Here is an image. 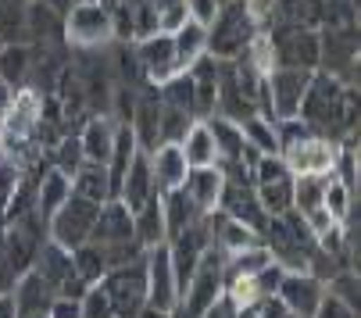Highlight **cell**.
<instances>
[{
	"instance_id": "obj_7",
	"label": "cell",
	"mask_w": 361,
	"mask_h": 318,
	"mask_svg": "<svg viewBox=\"0 0 361 318\" xmlns=\"http://www.w3.org/2000/svg\"><path fill=\"white\" fill-rule=\"evenodd\" d=\"M97 211L100 204L93 200H82V197H68L54 215L47 219V236L54 240L58 247L65 250H75L82 243H90V233H93V222H97Z\"/></svg>"
},
{
	"instance_id": "obj_56",
	"label": "cell",
	"mask_w": 361,
	"mask_h": 318,
	"mask_svg": "<svg viewBox=\"0 0 361 318\" xmlns=\"http://www.w3.org/2000/svg\"><path fill=\"white\" fill-rule=\"evenodd\" d=\"M172 318H190V314H183V311H179V307H176V311H172Z\"/></svg>"
},
{
	"instance_id": "obj_1",
	"label": "cell",
	"mask_w": 361,
	"mask_h": 318,
	"mask_svg": "<svg viewBox=\"0 0 361 318\" xmlns=\"http://www.w3.org/2000/svg\"><path fill=\"white\" fill-rule=\"evenodd\" d=\"M297 118L319 140H329V143L354 140V129H357V90L343 86L340 79H333L326 72H312V82H307V90H304Z\"/></svg>"
},
{
	"instance_id": "obj_47",
	"label": "cell",
	"mask_w": 361,
	"mask_h": 318,
	"mask_svg": "<svg viewBox=\"0 0 361 318\" xmlns=\"http://www.w3.org/2000/svg\"><path fill=\"white\" fill-rule=\"evenodd\" d=\"M86 290H90V283H86L82 276H75V272H72V276H68V279H65V283L58 286V297H68V300H82V293H86Z\"/></svg>"
},
{
	"instance_id": "obj_38",
	"label": "cell",
	"mask_w": 361,
	"mask_h": 318,
	"mask_svg": "<svg viewBox=\"0 0 361 318\" xmlns=\"http://www.w3.org/2000/svg\"><path fill=\"white\" fill-rule=\"evenodd\" d=\"M79 311H82V318H115L111 297H108V290L100 286V283H93V286L82 293V300H79Z\"/></svg>"
},
{
	"instance_id": "obj_8",
	"label": "cell",
	"mask_w": 361,
	"mask_h": 318,
	"mask_svg": "<svg viewBox=\"0 0 361 318\" xmlns=\"http://www.w3.org/2000/svg\"><path fill=\"white\" fill-rule=\"evenodd\" d=\"M100 286L108 290L115 318H136L147 307V254L133 264H122V269H111Z\"/></svg>"
},
{
	"instance_id": "obj_2",
	"label": "cell",
	"mask_w": 361,
	"mask_h": 318,
	"mask_svg": "<svg viewBox=\"0 0 361 318\" xmlns=\"http://www.w3.org/2000/svg\"><path fill=\"white\" fill-rule=\"evenodd\" d=\"M208 29V39H204V54L215 61H236L243 58L250 43L257 39V25L247 15L243 0H233V4H222L219 15L204 25Z\"/></svg>"
},
{
	"instance_id": "obj_22",
	"label": "cell",
	"mask_w": 361,
	"mask_h": 318,
	"mask_svg": "<svg viewBox=\"0 0 361 318\" xmlns=\"http://www.w3.org/2000/svg\"><path fill=\"white\" fill-rule=\"evenodd\" d=\"M32 272L58 293V286L75 272L72 269V250H65V247H58L54 240H47L43 247H39V254H36V261H32Z\"/></svg>"
},
{
	"instance_id": "obj_44",
	"label": "cell",
	"mask_w": 361,
	"mask_h": 318,
	"mask_svg": "<svg viewBox=\"0 0 361 318\" xmlns=\"http://www.w3.org/2000/svg\"><path fill=\"white\" fill-rule=\"evenodd\" d=\"M312 318H357V311L347 307L343 300H336L333 293H322V300H319V307H315Z\"/></svg>"
},
{
	"instance_id": "obj_13",
	"label": "cell",
	"mask_w": 361,
	"mask_h": 318,
	"mask_svg": "<svg viewBox=\"0 0 361 318\" xmlns=\"http://www.w3.org/2000/svg\"><path fill=\"white\" fill-rule=\"evenodd\" d=\"M333 154H336V143L319 140V136H307L304 143L290 147V150L279 154V157L290 165L293 176H329V169H333Z\"/></svg>"
},
{
	"instance_id": "obj_37",
	"label": "cell",
	"mask_w": 361,
	"mask_h": 318,
	"mask_svg": "<svg viewBox=\"0 0 361 318\" xmlns=\"http://www.w3.org/2000/svg\"><path fill=\"white\" fill-rule=\"evenodd\" d=\"M193 115L190 111H179V108H169V104H161V122H158V147L161 143H183L186 133L193 129Z\"/></svg>"
},
{
	"instance_id": "obj_34",
	"label": "cell",
	"mask_w": 361,
	"mask_h": 318,
	"mask_svg": "<svg viewBox=\"0 0 361 318\" xmlns=\"http://www.w3.org/2000/svg\"><path fill=\"white\" fill-rule=\"evenodd\" d=\"M25 11L29 0H0V43H25Z\"/></svg>"
},
{
	"instance_id": "obj_6",
	"label": "cell",
	"mask_w": 361,
	"mask_h": 318,
	"mask_svg": "<svg viewBox=\"0 0 361 318\" xmlns=\"http://www.w3.org/2000/svg\"><path fill=\"white\" fill-rule=\"evenodd\" d=\"M219 297H226V276H222V250L208 247V254L200 257L197 272L190 276L183 297H179V311L190 318H200Z\"/></svg>"
},
{
	"instance_id": "obj_17",
	"label": "cell",
	"mask_w": 361,
	"mask_h": 318,
	"mask_svg": "<svg viewBox=\"0 0 361 318\" xmlns=\"http://www.w3.org/2000/svg\"><path fill=\"white\" fill-rule=\"evenodd\" d=\"M147 157H150V176H154V190H158V197L169 193V190H179V186H183L190 165H186V157H183V150H179L176 143L154 147Z\"/></svg>"
},
{
	"instance_id": "obj_24",
	"label": "cell",
	"mask_w": 361,
	"mask_h": 318,
	"mask_svg": "<svg viewBox=\"0 0 361 318\" xmlns=\"http://www.w3.org/2000/svg\"><path fill=\"white\" fill-rule=\"evenodd\" d=\"M72 193L82 197V200H93V204L111 200L115 190H111L108 165H104V161H82V169L72 176Z\"/></svg>"
},
{
	"instance_id": "obj_30",
	"label": "cell",
	"mask_w": 361,
	"mask_h": 318,
	"mask_svg": "<svg viewBox=\"0 0 361 318\" xmlns=\"http://www.w3.org/2000/svg\"><path fill=\"white\" fill-rule=\"evenodd\" d=\"M204 39H208V29L200 22L186 18L176 32H172V43H176V58H179V68H190L200 54H204Z\"/></svg>"
},
{
	"instance_id": "obj_4",
	"label": "cell",
	"mask_w": 361,
	"mask_h": 318,
	"mask_svg": "<svg viewBox=\"0 0 361 318\" xmlns=\"http://www.w3.org/2000/svg\"><path fill=\"white\" fill-rule=\"evenodd\" d=\"M115 43L111 11L100 0H75L65 15V47L68 50H100Z\"/></svg>"
},
{
	"instance_id": "obj_29",
	"label": "cell",
	"mask_w": 361,
	"mask_h": 318,
	"mask_svg": "<svg viewBox=\"0 0 361 318\" xmlns=\"http://www.w3.org/2000/svg\"><path fill=\"white\" fill-rule=\"evenodd\" d=\"M326 179H329V176H293V211H297L300 219L322 211Z\"/></svg>"
},
{
	"instance_id": "obj_20",
	"label": "cell",
	"mask_w": 361,
	"mask_h": 318,
	"mask_svg": "<svg viewBox=\"0 0 361 318\" xmlns=\"http://www.w3.org/2000/svg\"><path fill=\"white\" fill-rule=\"evenodd\" d=\"M115 133H118V122L111 115H90L79 129V143H82L86 161H104L108 165V154L115 147Z\"/></svg>"
},
{
	"instance_id": "obj_35",
	"label": "cell",
	"mask_w": 361,
	"mask_h": 318,
	"mask_svg": "<svg viewBox=\"0 0 361 318\" xmlns=\"http://www.w3.org/2000/svg\"><path fill=\"white\" fill-rule=\"evenodd\" d=\"M158 97L161 104H169V108H179V111H190L197 118V97H193V79L186 72H176L172 79H165L158 86Z\"/></svg>"
},
{
	"instance_id": "obj_14",
	"label": "cell",
	"mask_w": 361,
	"mask_h": 318,
	"mask_svg": "<svg viewBox=\"0 0 361 318\" xmlns=\"http://www.w3.org/2000/svg\"><path fill=\"white\" fill-rule=\"evenodd\" d=\"M126 240H133V211H129L118 197H111V200L100 204V211H97L90 243L111 247V243H126Z\"/></svg>"
},
{
	"instance_id": "obj_18",
	"label": "cell",
	"mask_w": 361,
	"mask_h": 318,
	"mask_svg": "<svg viewBox=\"0 0 361 318\" xmlns=\"http://www.w3.org/2000/svg\"><path fill=\"white\" fill-rule=\"evenodd\" d=\"M150 197H158V190H154V176H150V157L140 150L133 161H129L122 183H118V200H122L129 211H136V207H143Z\"/></svg>"
},
{
	"instance_id": "obj_31",
	"label": "cell",
	"mask_w": 361,
	"mask_h": 318,
	"mask_svg": "<svg viewBox=\"0 0 361 318\" xmlns=\"http://www.w3.org/2000/svg\"><path fill=\"white\" fill-rule=\"evenodd\" d=\"M254 190H257V200H262L269 219H279L286 211H293V176H283L276 183H262Z\"/></svg>"
},
{
	"instance_id": "obj_45",
	"label": "cell",
	"mask_w": 361,
	"mask_h": 318,
	"mask_svg": "<svg viewBox=\"0 0 361 318\" xmlns=\"http://www.w3.org/2000/svg\"><path fill=\"white\" fill-rule=\"evenodd\" d=\"M215 15H219V4H215V0H186V18H193V22H200V25H208Z\"/></svg>"
},
{
	"instance_id": "obj_46",
	"label": "cell",
	"mask_w": 361,
	"mask_h": 318,
	"mask_svg": "<svg viewBox=\"0 0 361 318\" xmlns=\"http://www.w3.org/2000/svg\"><path fill=\"white\" fill-rule=\"evenodd\" d=\"M257 314H262V318H293V314H290V307H286L276 293L257 300Z\"/></svg>"
},
{
	"instance_id": "obj_48",
	"label": "cell",
	"mask_w": 361,
	"mask_h": 318,
	"mask_svg": "<svg viewBox=\"0 0 361 318\" xmlns=\"http://www.w3.org/2000/svg\"><path fill=\"white\" fill-rule=\"evenodd\" d=\"M47 318H82V311H79V300H68V297H58L54 304H50V311H47Z\"/></svg>"
},
{
	"instance_id": "obj_32",
	"label": "cell",
	"mask_w": 361,
	"mask_h": 318,
	"mask_svg": "<svg viewBox=\"0 0 361 318\" xmlns=\"http://www.w3.org/2000/svg\"><path fill=\"white\" fill-rule=\"evenodd\" d=\"M72 269H75V276H82L90 286L100 283V279L111 272V269H108V254H104V247H97V243H82V247L72 250Z\"/></svg>"
},
{
	"instance_id": "obj_16",
	"label": "cell",
	"mask_w": 361,
	"mask_h": 318,
	"mask_svg": "<svg viewBox=\"0 0 361 318\" xmlns=\"http://www.w3.org/2000/svg\"><path fill=\"white\" fill-rule=\"evenodd\" d=\"M54 300H58V293L50 290V286H47L32 269H29L25 276H18V279H15V286H11V304H15V314H18V318L47 314Z\"/></svg>"
},
{
	"instance_id": "obj_12",
	"label": "cell",
	"mask_w": 361,
	"mask_h": 318,
	"mask_svg": "<svg viewBox=\"0 0 361 318\" xmlns=\"http://www.w3.org/2000/svg\"><path fill=\"white\" fill-rule=\"evenodd\" d=\"M322 293H326V286L315 276H307V272H286L279 290H276V297L290 307L293 318H312L319 300H322Z\"/></svg>"
},
{
	"instance_id": "obj_57",
	"label": "cell",
	"mask_w": 361,
	"mask_h": 318,
	"mask_svg": "<svg viewBox=\"0 0 361 318\" xmlns=\"http://www.w3.org/2000/svg\"><path fill=\"white\" fill-rule=\"evenodd\" d=\"M215 4H219V8H222V4H233V0H215Z\"/></svg>"
},
{
	"instance_id": "obj_40",
	"label": "cell",
	"mask_w": 361,
	"mask_h": 318,
	"mask_svg": "<svg viewBox=\"0 0 361 318\" xmlns=\"http://www.w3.org/2000/svg\"><path fill=\"white\" fill-rule=\"evenodd\" d=\"M326 293H333L336 300H343L347 307H354V311H357V300H361V293H357V272H354V269L336 272V276L326 283Z\"/></svg>"
},
{
	"instance_id": "obj_51",
	"label": "cell",
	"mask_w": 361,
	"mask_h": 318,
	"mask_svg": "<svg viewBox=\"0 0 361 318\" xmlns=\"http://www.w3.org/2000/svg\"><path fill=\"white\" fill-rule=\"evenodd\" d=\"M11 104H15V93H11L4 82H0V129H4V115L11 111Z\"/></svg>"
},
{
	"instance_id": "obj_42",
	"label": "cell",
	"mask_w": 361,
	"mask_h": 318,
	"mask_svg": "<svg viewBox=\"0 0 361 318\" xmlns=\"http://www.w3.org/2000/svg\"><path fill=\"white\" fill-rule=\"evenodd\" d=\"M307 136H312V129H307L300 118H279L276 122V140H279V154H286L290 147L304 143Z\"/></svg>"
},
{
	"instance_id": "obj_27",
	"label": "cell",
	"mask_w": 361,
	"mask_h": 318,
	"mask_svg": "<svg viewBox=\"0 0 361 318\" xmlns=\"http://www.w3.org/2000/svg\"><path fill=\"white\" fill-rule=\"evenodd\" d=\"M204 126H208V133H212V143H215L219 161H240V150H243V133H240V126L229 122V118H219V115H208V118H204Z\"/></svg>"
},
{
	"instance_id": "obj_15",
	"label": "cell",
	"mask_w": 361,
	"mask_h": 318,
	"mask_svg": "<svg viewBox=\"0 0 361 318\" xmlns=\"http://www.w3.org/2000/svg\"><path fill=\"white\" fill-rule=\"evenodd\" d=\"M25 43L29 47H65V18L43 0H29L25 11Z\"/></svg>"
},
{
	"instance_id": "obj_19",
	"label": "cell",
	"mask_w": 361,
	"mask_h": 318,
	"mask_svg": "<svg viewBox=\"0 0 361 318\" xmlns=\"http://www.w3.org/2000/svg\"><path fill=\"white\" fill-rule=\"evenodd\" d=\"M183 190L197 204L200 215L215 211L219 207V193H222V169H219V161L215 165H204V169H190L186 179H183Z\"/></svg>"
},
{
	"instance_id": "obj_49",
	"label": "cell",
	"mask_w": 361,
	"mask_h": 318,
	"mask_svg": "<svg viewBox=\"0 0 361 318\" xmlns=\"http://www.w3.org/2000/svg\"><path fill=\"white\" fill-rule=\"evenodd\" d=\"M15 269H11V261H8V254H4V247H0V297H8L11 293V286H15Z\"/></svg>"
},
{
	"instance_id": "obj_53",
	"label": "cell",
	"mask_w": 361,
	"mask_h": 318,
	"mask_svg": "<svg viewBox=\"0 0 361 318\" xmlns=\"http://www.w3.org/2000/svg\"><path fill=\"white\" fill-rule=\"evenodd\" d=\"M236 318H262V314H257V300L254 304H240L236 307Z\"/></svg>"
},
{
	"instance_id": "obj_41",
	"label": "cell",
	"mask_w": 361,
	"mask_h": 318,
	"mask_svg": "<svg viewBox=\"0 0 361 318\" xmlns=\"http://www.w3.org/2000/svg\"><path fill=\"white\" fill-rule=\"evenodd\" d=\"M283 276H286V269H279L276 261H269L262 272H254V276H250V290H254V297H257V300H262V297H272V293L279 290Z\"/></svg>"
},
{
	"instance_id": "obj_26",
	"label": "cell",
	"mask_w": 361,
	"mask_h": 318,
	"mask_svg": "<svg viewBox=\"0 0 361 318\" xmlns=\"http://www.w3.org/2000/svg\"><path fill=\"white\" fill-rule=\"evenodd\" d=\"M72 197V179L68 176H61L58 169H47L43 176H39V183H36V211L43 219H50L54 211L65 204Z\"/></svg>"
},
{
	"instance_id": "obj_43",
	"label": "cell",
	"mask_w": 361,
	"mask_h": 318,
	"mask_svg": "<svg viewBox=\"0 0 361 318\" xmlns=\"http://www.w3.org/2000/svg\"><path fill=\"white\" fill-rule=\"evenodd\" d=\"M104 254H108V269H122V264L140 261V257L147 254V247H140L136 240H126V243H111V247H104Z\"/></svg>"
},
{
	"instance_id": "obj_9",
	"label": "cell",
	"mask_w": 361,
	"mask_h": 318,
	"mask_svg": "<svg viewBox=\"0 0 361 318\" xmlns=\"http://www.w3.org/2000/svg\"><path fill=\"white\" fill-rule=\"evenodd\" d=\"M319 72L340 79L343 86H354V72H357V32H354V25L319 32Z\"/></svg>"
},
{
	"instance_id": "obj_11",
	"label": "cell",
	"mask_w": 361,
	"mask_h": 318,
	"mask_svg": "<svg viewBox=\"0 0 361 318\" xmlns=\"http://www.w3.org/2000/svg\"><path fill=\"white\" fill-rule=\"evenodd\" d=\"M147 307L158 311H176L179 307V290L169 261V243L147 250Z\"/></svg>"
},
{
	"instance_id": "obj_10",
	"label": "cell",
	"mask_w": 361,
	"mask_h": 318,
	"mask_svg": "<svg viewBox=\"0 0 361 318\" xmlns=\"http://www.w3.org/2000/svg\"><path fill=\"white\" fill-rule=\"evenodd\" d=\"M136 58H140V68H143V79L150 86H161L165 79H172L179 68V58H176V43H172V32H154L147 39H136Z\"/></svg>"
},
{
	"instance_id": "obj_36",
	"label": "cell",
	"mask_w": 361,
	"mask_h": 318,
	"mask_svg": "<svg viewBox=\"0 0 361 318\" xmlns=\"http://www.w3.org/2000/svg\"><path fill=\"white\" fill-rule=\"evenodd\" d=\"M243 143H250L254 150L262 154H279V140H276V122L262 118V115H250L247 122H240Z\"/></svg>"
},
{
	"instance_id": "obj_55",
	"label": "cell",
	"mask_w": 361,
	"mask_h": 318,
	"mask_svg": "<svg viewBox=\"0 0 361 318\" xmlns=\"http://www.w3.org/2000/svg\"><path fill=\"white\" fill-rule=\"evenodd\" d=\"M136 318H172V311H158V307H143Z\"/></svg>"
},
{
	"instance_id": "obj_5",
	"label": "cell",
	"mask_w": 361,
	"mask_h": 318,
	"mask_svg": "<svg viewBox=\"0 0 361 318\" xmlns=\"http://www.w3.org/2000/svg\"><path fill=\"white\" fill-rule=\"evenodd\" d=\"M47 240H50L47 236V219L39 215V211H29V215L11 219V222H0V247H4L15 276H25L32 269V261H36V254Z\"/></svg>"
},
{
	"instance_id": "obj_39",
	"label": "cell",
	"mask_w": 361,
	"mask_h": 318,
	"mask_svg": "<svg viewBox=\"0 0 361 318\" xmlns=\"http://www.w3.org/2000/svg\"><path fill=\"white\" fill-rule=\"evenodd\" d=\"M158 15V25L161 32H176L183 22H186V0H147Z\"/></svg>"
},
{
	"instance_id": "obj_33",
	"label": "cell",
	"mask_w": 361,
	"mask_h": 318,
	"mask_svg": "<svg viewBox=\"0 0 361 318\" xmlns=\"http://www.w3.org/2000/svg\"><path fill=\"white\" fill-rule=\"evenodd\" d=\"M86 161V154H82V143H79V133H65L54 147H50V169H58L61 176H75Z\"/></svg>"
},
{
	"instance_id": "obj_50",
	"label": "cell",
	"mask_w": 361,
	"mask_h": 318,
	"mask_svg": "<svg viewBox=\"0 0 361 318\" xmlns=\"http://www.w3.org/2000/svg\"><path fill=\"white\" fill-rule=\"evenodd\" d=\"M200 318H236V304L229 300V297H219L208 311H204Z\"/></svg>"
},
{
	"instance_id": "obj_21",
	"label": "cell",
	"mask_w": 361,
	"mask_h": 318,
	"mask_svg": "<svg viewBox=\"0 0 361 318\" xmlns=\"http://www.w3.org/2000/svg\"><path fill=\"white\" fill-rule=\"evenodd\" d=\"M133 240L140 247H161L169 243V233H165V215H161V197H150L143 207L133 211Z\"/></svg>"
},
{
	"instance_id": "obj_23",
	"label": "cell",
	"mask_w": 361,
	"mask_h": 318,
	"mask_svg": "<svg viewBox=\"0 0 361 318\" xmlns=\"http://www.w3.org/2000/svg\"><path fill=\"white\" fill-rule=\"evenodd\" d=\"M29 68H32V47L29 43H11V47L0 50V82H4L15 97L25 93Z\"/></svg>"
},
{
	"instance_id": "obj_3",
	"label": "cell",
	"mask_w": 361,
	"mask_h": 318,
	"mask_svg": "<svg viewBox=\"0 0 361 318\" xmlns=\"http://www.w3.org/2000/svg\"><path fill=\"white\" fill-rule=\"evenodd\" d=\"M272 68H300V72H319V32L300 22H276L265 29ZM269 68V72H272Z\"/></svg>"
},
{
	"instance_id": "obj_28",
	"label": "cell",
	"mask_w": 361,
	"mask_h": 318,
	"mask_svg": "<svg viewBox=\"0 0 361 318\" xmlns=\"http://www.w3.org/2000/svg\"><path fill=\"white\" fill-rule=\"evenodd\" d=\"M183 157H186V165L190 169H204V165H215L219 161V154H215V143H212V133L204 122H193V129L186 133V140L179 143Z\"/></svg>"
},
{
	"instance_id": "obj_25",
	"label": "cell",
	"mask_w": 361,
	"mask_h": 318,
	"mask_svg": "<svg viewBox=\"0 0 361 318\" xmlns=\"http://www.w3.org/2000/svg\"><path fill=\"white\" fill-rule=\"evenodd\" d=\"M161 215H165V233H169V240H172V236H179L186 226H193V222L200 219V211H197V204L186 197V190L179 186V190L161 193Z\"/></svg>"
},
{
	"instance_id": "obj_54",
	"label": "cell",
	"mask_w": 361,
	"mask_h": 318,
	"mask_svg": "<svg viewBox=\"0 0 361 318\" xmlns=\"http://www.w3.org/2000/svg\"><path fill=\"white\" fill-rule=\"evenodd\" d=\"M0 318H18V314H15V304H11V293L0 297Z\"/></svg>"
},
{
	"instance_id": "obj_58",
	"label": "cell",
	"mask_w": 361,
	"mask_h": 318,
	"mask_svg": "<svg viewBox=\"0 0 361 318\" xmlns=\"http://www.w3.org/2000/svg\"><path fill=\"white\" fill-rule=\"evenodd\" d=\"M0 50H4V43H0Z\"/></svg>"
},
{
	"instance_id": "obj_52",
	"label": "cell",
	"mask_w": 361,
	"mask_h": 318,
	"mask_svg": "<svg viewBox=\"0 0 361 318\" xmlns=\"http://www.w3.org/2000/svg\"><path fill=\"white\" fill-rule=\"evenodd\" d=\"M43 4H47V8H54V11L65 18V15L72 11V4H75V0H43Z\"/></svg>"
}]
</instances>
